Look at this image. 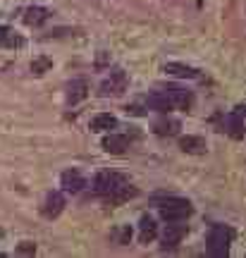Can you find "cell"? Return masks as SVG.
<instances>
[{"mask_svg":"<svg viewBox=\"0 0 246 258\" xmlns=\"http://www.w3.org/2000/svg\"><path fill=\"white\" fill-rule=\"evenodd\" d=\"M158 211H160V218L165 222H182L192 215L194 208L187 199H165L158 203Z\"/></svg>","mask_w":246,"mask_h":258,"instance_id":"cell-1","label":"cell"},{"mask_svg":"<svg viewBox=\"0 0 246 258\" xmlns=\"http://www.w3.org/2000/svg\"><path fill=\"white\" fill-rule=\"evenodd\" d=\"M234 239V230L225 225H215L208 234V253L215 258H225L229 253V241Z\"/></svg>","mask_w":246,"mask_h":258,"instance_id":"cell-2","label":"cell"},{"mask_svg":"<svg viewBox=\"0 0 246 258\" xmlns=\"http://www.w3.org/2000/svg\"><path fill=\"white\" fill-rule=\"evenodd\" d=\"M184 234H187V225H179V222L167 225V227H165V232H163V246H165V249H172V246H177V244L184 239Z\"/></svg>","mask_w":246,"mask_h":258,"instance_id":"cell-8","label":"cell"},{"mask_svg":"<svg viewBox=\"0 0 246 258\" xmlns=\"http://www.w3.org/2000/svg\"><path fill=\"white\" fill-rule=\"evenodd\" d=\"M146 105L151 108V110L155 112H163V115H167V112L172 110L174 105L170 103V98L165 96L163 91H155V93H148V98H146Z\"/></svg>","mask_w":246,"mask_h":258,"instance_id":"cell-10","label":"cell"},{"mask_svg":"<svg viewBox=\"0 0 246 258\" xmlns=\"http://www.w3.org/2000/svg\"><path fill=\"white\" fill-rule=\"evenodd\" d=\"M117 127V117L110 112H100L91 120V132H110Z\"/></svg>","mask_w":246,"mask_h":258,"instance_id":"cell-14","label":"cell"},{"mask_svg":"<svg viewBox=\"0 0 246 258\" xmlns=\"http://www.w3.org/2000/svg\"><path fill=\"white\" fill-rule=\"evenodd\" d=\"M17 253H24V256L36 253V244H31V241H22V244L17 246Z\"/></svg>","mask_w":246,"mask_h":258,"instance_id":"cell-22","label":"cell"},{"mask_svg":"<svg viewBox=\"0 0 246 258\" xmlns=\"http://www.w3.org/2000/svg\"><path fill=\"white\" fill-rule=\"evenodd\" d=\"M50 67H53V60H50V57H36V60L31 62V72L34 74H46Z\"/></svg>","mask_w":246,"mask_h":258,"instance_id":"cell-19","label":"cell"},{"mask_svg":"<svg viewBox=\"0 0 246 258\" xmlns=\"http://www.w3.org/2000/svg\"><path fill=\"white\" fill-rule=\"evenodd\" d=\"M63 208H65V196L60 191H50L46 196V201H43L41 213L46 215L48 220H53V218H57V215L63 213Z\"/></svg>","mask_w":246,"mask_h":258,"instance_id":"cell-6","label":"cell"},{"mask_svg":"<svg viewBox=\"0 0 246 258\" xmlns=\"http://www.w3.org/2000/svg\"><path fill=\"white\" fill-rule=\"evenodd\" d=\"M239 115H241V117H244V120H246V103H244V105H241V108H239Z\"/></svg>","mask_w":246,"mask_h":258,"instance_id":"cell-24","label":"cell"},{"mask_svg":"<svg viewBox=\"0 0 246 258\" xmlns=\"http://www.w3.org/2000/svg\"><path fill=\"white\" fill-rule=\"evenodd\" d=\"M165 72L177 77V79H194V77H199V72L189 67V64H182V62H167L165 64Z\"/></svg>","mask_w":246,"mask_h":258,"instance_id":"cell-15","label":"cell"},{"mask_svg":"<svg viewBox=\"0 0 246 258\" xmlns=\"http://www.w3.org/2000/svg\"><path fill=\"white\" fill-rule=\"evenodd\" d=\"M163 93L170 98V103H172L174 108H179V110H192V105H194L192 91H187L182 86H174V84H167L163 89Z\"/></svg>","mask_w":246,"mask_h":258,"instance_id":"cell-4","label":"cell"},{"mask_svg":"<svg viewBox=\"0 0 246 258\" xmlns=\"http://www.w3.org/2000/svg\"><path fill=\"white\" fill-rule=\"evenodd\" d=\"M127 184H129L127 177L119 175V172H100V175L96 177V182H93V189H96V194L105 196L110 201L115 194H119Z\"/></svg>","mask_w":246,"mask_h":258,"instance_id":"cell-3","label":"cell"},{"mask_svg":"<svg viewBox=\"0 0 246 258\" xmlns=\"http://www.w3.org/2000/svg\"><path fill=\"white\" fill-rule=\"evenodd\" d=\"M155 237H158V225H155L153 218L144 215L141 222H139V241H141V244H151Z\"/></svg>","mask_w":246,"mask_h":258,"instance_id":"cell-11","label":"cell"},{"mask_svg":"<svg viewBox=\"0 0 246 258\" xmlns=\"http://www.w3.org/2000/svg\"><path fill=\"white\" fill-rule=\"evenodd\" d=\"M48 19V10L46 8H29L27 12H24V22H27L29 27H38V24H43Z\"/></svg>","mask_w":246,"mask_h":258,"instance_id":"cell-18","label":"cell"},{"mask_svg":"<svg viewBox=\"0 0 246 258\" xmlns=\"http://www.w3.org/2000/svg\"><path fill=\"white\" fill-rule=\"evenodd\" d=\"M112 237L117 239V244H129V239H132V230L125 225V227H119V230L112 232Z\"/></svg>","mask_w":246,"mask_h":258,"instance_id":"cell-20","label":"cell"},{"mask_svg":"<svg viewBox=\"0 0 246 258\" xmlns=\"http://www.w3.org/2000/svg\"><path fill=\"white\" fill-rule=\"evenodd\" d=\"M225 132H227L232 139H244L246 129H244V117L239 115V112H229V115H225Z\"/></svg>","mask_w":246,"mask_h":258,"instance_id":"cell-9","label":"cell"},{"mask_svg":"<svg viewBox=\"0 0 246 258\" xmlns=\"http://www.w3.org/2000/svg\"><path fill=\"white\" fill-rule=\"evenodd\" d=\"M127 74L122 72V70H117V72H110V77L105 79V82L100 84V96H119V93L127 89Z\"/></svg>","mask_w":246,"mask_h":258,"instance_id":"cell-5","label":"cell"},{"mask_svg":"<svg viewBox=\"0 0 246 258\" xmlns=\"http://www.w3.org/2000/svg\"><path fill=\"white\" fill-rule=\"evenodd\" d=\"M86 93H89V82H86V79H74V82L67 86V101L74 105V103L84 101Z\"/></svg>","mask_w":246,"mask_h":258,"instance_id":"cell-12","label":"cell"},{"mask_svg":"<svg viewBox=\"0 0 246 258\" xmlns=\"http://www.w3.org/2000/svg\"><path fill=\"white\" fill-rule=\"evenodd\" d=\"M3 43L10 46V48H17V46H22V38H19L17 34H12V31L8 29V34H5V38H3Z\"/></svg>","mask_w":246,"mask_h":258,"instance_id":"cell-21","label":"cell"},{"mask_svg":"<svg viewBox=\"0 0 246 258\" xmlns=\"http://www.w3.org/2000/svg\"><path fill=\"white\" fill-rule=\"evenodd\" d=\"M179 148L184 153H206V141L201 137H182L179 139Z\"/></svg>","mask_w":246,"mask_h":258,"instance_id":"cell-16","label":"cell"},{"mask_svg":"<svg viewBox=\"0 0 246 258\" xmlns=\"http://www.w3.org/2000/svg\"><path fill=\"white\" fill-rule=\"evenodd\" d=\"M5 34H8V27H0V43H3V38H5Z\"/></svg>","mask_w":246,"mask_h":258,"instance_id":"cell-23","label":"cell"},{"mask_svg":"<svg viewBox=\"0 0 246 258\" xmlns=\"http://www.w3.org/2000/svg\"><path fill=\"white\" fill-rule=\"evenodd\" d=\"M153 129H155V134H160V137H174L179 132V122L172 120V117H163V120L155 122Z\"/></svg>","mask_w":246,"mask_h":258,"instance_id":"cell-17","label":"cell"},{"mask_svg":"<svg viewBox=\"0 0 246 258\" xmlns=\"http://www.w3.org/2000/svg\"><path fill=\"white\" fill-rule=\"evenodd\" d=\"M103 148L108 151V153H125L129 148V141L127 137H122V134H108V137L103 139Z\"/></svg>","mask_w":246,"mask_h":258,"instance_id":"cell-13","label":"cell"},{"mask_svg":"<svg viewBox=\"0 0 246 258\" xmlns=\"http://www.w3.org/2000/svg\"><path fill=\"white\" fill-rule=\"evenodd\" d=\"M60 184H63L65 191L77 194L86 186V179H84V175L79 172V170H65L63 177H60Z\"/></svg>","mask_w":246,"mask_h":258,"instance_id":"cell-7","label":"cell"}]
</instances>
